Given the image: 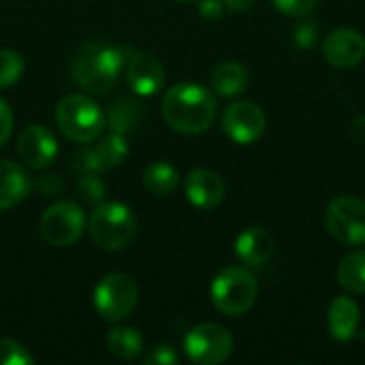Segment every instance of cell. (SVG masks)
Listing matches in <instances>:
<instances>
[{"instance_id": "d4e9b609", "label": "cell", "mask_w": 365, "mask_h": 365, "mask_svg": "<svg viewBox=\"0 0 365 365\" xmlns=\"http://www.w3.org/2000/svg\"><path fill=\"white\" fill-rule=\"evenodd\" d=\"M24 73V58L19 51L0 49V88H9L19 81Z\"/></svg>"}, {"instance_id": "ac0fdd59", "label": "cell", "mask_w": 365, "mask_h": 365, "mask_svg": "<svg viewBox=\"0 0 365 365\" xmlns=\"http://www.w3.org/2000/svg\"><path fill=\"white\" fill-rule=\"evenodd\" d=\"M359 306L355 304V299L340 295L329 304V312H327V327H329V336L338 342H349L357 336V327H359Z\"/></svg>"}, {"instance_id": "ba28073f", "label": "cell", "mask_w": 365, "mask_h": 365, "mask_svg": "<svg viewBox=\"0 0 365 365\" xmlns=\"http://www.w3.org/2000/svg\"><path fill=\"white\" fill-rule=\"evenodd\" d=\"M184 353L197 365H218L233 353V336L218 323H201L184 338Z\"/></svg>"}, {"instance_id": "2e32d148", "label": "cell", "mask_w": 365, "mask_h": 365, "mask_svg": "<svg viewBox=\"0 0 365 365\" xmlns=\"http://www.w3.org/2000/svg\"><path fill=\"white\" fill-rule=\"evenodd\" d=\"M235 255L246 267H261L274 255V237L261 227H248L235 240Z\"/></svg>"}, {"instance_id": "6da1fadb", "label": "cell", "mask_w": 365, "mask_h": 365, "mask_svg": "<svg viewBox=\"0 0 365 365\" xmlns=\"http://www.w3.org/2000/svg\"><path fill=\"white\" fill-rule=\"evenodd\" d=\"M165 122L182 135L205 133L216 118V96L199 83H175L163 96Z\"/></svg>"}, {"instance_id": "8fae6325", "label": "cell", "mask_w": 365, "mask_h": 365, "mask_svg": "<svg viewBox=\"0 0 365 365\" xmlns=\"http://www.w3.org/2000/svg\"><path fill=\"white\" fill-rule=\"evenodd\" d=\"M128 156V141L126 135L122 133H109L101 137L94 145L83 148L75 156V167L81 171H94V173H105L115 167H120Z\"/></svg>"}, {"instance_id": "30bf717a", "label": "cell", "mask_w": 365, "mask_h": 365, "mask_svg": "<svg viewBox=\"0 0 365 365\" xmlns=\"http://www.w3.org/2000/svg\"><path fill=\"white\" fill-rule=\"evenodd\" d=\"M265 126H267V118L263 109L248 101L233 103L222 113L225 135L240 145H248L261 139V135L265 133Z\"/></svg>"}, {"instance_id": "484cf974", "label": "cell", "mask_w": 365, "mask_h": 365, "mask_svg": "<svg viewBox=\"0 0 365 365\" xmlns=\"http://www.w3.org/2000/svg\"><path fill=\"white\" fill-rule=\"evenodd\" d=\"M32 353L15 342V340H0V365H32Z\"/></svg>"}, {"instance_id": "f1b7e54d", "label": "cell", "mask_w": 365, "mask_h": 365, "mask_svg": "<svg viewBox=\"0 0 365 365\" xmlns=\"http://www.w3.org/2000/svg\"><path fill=\"white\" fill-rule=\"evenodd\" d=\"M178 361H180V357H178L175 349L169 344H158L143 357L145 365H175Z\"/></svg>"}, {"instance_id": "1f68e13d", "label": "cell", "mask_w": 365, "mask_h": 365, "mask_svg": "<svg viewBox=\"0 0 365 365\" xmlns=\"http://www.w3.org/2000/svg\"><path fill=\"white\" fill-rule=\"evenodd\" d=\"M225 2L222 0H201L199 2V13L205 17V19H220L222 13H225Z\"/></svg>"}, {"instance_id": "f546056e", "label": "cell", "mask_w": 365, "mask_h": 365, "mask_svg": "<svg viewBox=\"0 0 365 365\" xmlns=\"http://www.w3.org/2000/svg\"><path fill=\"white\" fill-rule=\"evenodd\" d=\"M32 188H36L41 192V197H56L62 192L64 182L58 173H43L41 178H36L32 182Z\"/></svg>"}, {"instance_id": "5bb4252c", "label": "cell", "mask_w": 365, "mask_h": 365, "mask_svg": "<svg viewBox=\"0 0 365 365\" xmlns=\"http://www.w3.org/2000/svg\"><path fill=\"white\" fill-rule=\"evenodd\" d=\"M325 60L336 68H353L365 58V36L357 30H334L323 45Z\"/></svg>"}, {"instance_id": "d6986e66", "label": "cell", "mask_w": 365, "mask_h": 365, "mask_svg": "<svg viewBox=\"0 0 365 365\" xmlns=\"http://www.w3.org/2000/svg\"><path fill=\"white\" fill-rule=\"evenodd\" d=\"M248 71L244 64L240 62H220L212 75H210V83H212V90L222 96V98H235L240 96L246 88H248Z\"/></svg>"}, {"instance_id": "603a6c76", "label": "cell", "mask_w": 365, "mask_h": 365, "mask_svg": "<svg viewBox=\"0 0 365 365\" xmlns=\"http://www.w3.org/2000/svg\"><path fill=\"white\" fill-rule=\"evenodd\" d=\"M338 282L357 295L365 293V250L346 255L338 265Z\"/></svg>"}, {"instance_id": "7402d4cb", "label": "cell", "mask_w": 365, "mask_h": 365, "mask_svg": "<svg viewBox=\"0 0 365 365\" xmlns=\"http://www.w3.org/2000/svg\"><path fill=\"white\" fill-rule=\"evenodd\" d=\"M141 115H143V107L139 105V101L135 98H120L115 101L111 107H109V113H107V124L113 133H130L139 126L141 122Z\"/></svg>"}, {"instance_id": "4dcf8cb0", "label": "cell", "mask_w": 365, "mask_h": 365, "mask_svg": "<svg viewBox=\"0 0 365 365\" xmlns=\"http://www.w3.org/2000/svg\"><path fill=\"white\" fill-rule=\"evenodd\" d=\"M13 133V111L6 105V101L0 98V148L9 141Z\"/></svg>"}, {"instance_id": "cb8c5ba5", "label": "cell", "mask_w": 365, "mask_h": 365, "mask_svg": "<svg viewBox=\"0 0 365 365\" xmlns=\"http://www.w3.org/2000/svg\"><path fill=\"white\" fill-rule=\"evenodd\" d=\"M77 195L81 197V201H86L88 205L96 207L98 203L105 201V197H107V186H105V182L98 178V173H94V171H83L81 178L77 180Z\"/></svg>"}, {"instance_id": "e575fe53", "label": "cell", "mask_w": 365, "mask_h": 365, "mask_svg": "<svg viewBox=\"0 0 365 365\" xmlns=\"http://www.w3.org/2000/svg\"><path fill=\"white\" fill-rule=\"evenodd\" d=\"M175 2H190V0H175Z\"/></svg>"}, {"instance_id": "4fadbf2b", "label": "cell", "mask_w": 365, "mask_h": 365, "mask_svg": "<svg viewBox=\"0 0 365 365\" xmlns=\"http://www.w3.org/2000/svg\"><path fill=\"white\" fill-rule=\"evenodd\" d=\"M126 79L137 96H152L165 86V68L163 64L141 51H133L126 56Z\"/></svg>"}, {"instance_id": "9c48e42d", "label": "cell", "mask_w": 365, "mask_h": 365, "mask_svg": "<svg viewBox=\"0 0 365 365\" xmlns=\"http://www.w3.org/2000/svg\"><path fill=\"white\" fill-rule=\"evenodd\" d=\"M325 225L342 246H365V201L359 197L334 199L327 205Z\"/></svg>"}, {"instance_id": "836d02e7", "label": "cell", "mask_w": 365, "mask_h": 365, "mask_svg": "<svg viewBox=\"0 0 365 365\" xmlns=\"http://www.w3.org/2000/svg\"><path fill=\"white\" fill-rule=\"evenodd\" d=\"M222 2H225V6H227L229 11H235V13L248 11V9L255 4V0H222Z\"/></svg>"}, {"instance_id": "5b68a950", "label": "cell", "mask_w": 365, "mask_h": 365, "mask_svg": "<svg viewBox=\"0 0 365 365\" xmlns=\"http://www.w3.org/2000/svg\"><path fill=\"white\" fill-rule=\"evenodd\" d=\"M210 295L218 312L227 317H242L255 306L259 287H257L255 276L246 267L233 265L216 274Z\"/></svg>"}, {"instance_id": "44dd1931", "label": "cell", "mask_w": 365, "mask_h": 365, "mask_svg": "<svg viewBox=\"0 0 365 365\" xmlns=\"http://www.w3.org/2000/svg\"><path fill=\"white\" fill-rule=\"evenodd\" d=\"M143 184H145V188L152 195H156V197H169L178 188V184H180V173H178V169L171 163L156 160V163H152V165L145 167V171H143Z\"/></svg>"}, {"instance_id": "e0dca14e", "label": "cell", "mask_w": 365, "mask_h": 365, "mask_svg": "<svg viewBox=\"0 0 365 365\" xmlns=\"http://www.w3.org/2000/svg\"><path fill=\"white\" fill-rule=\"evenodd\" d=\"M30 190L32 180L28 171L13 160H0V212L19 205Z\"/></svg>"}, {"instance_id": "9a60e30c", "label": "cell", "mask_w": 365, "mask_h": 365, "mask_svg": "<svg viewBox=\"0 0 365 365\" xmlns=\"http://www.w3.org/2000/svg\"><path fill=\"white\" fill-rule=\"evenodd\" d=\"M186 199L199 210H214L225 199V182L212 169H195L184 180Z\"/></svg>"}, {"instance_id": "8992f818", "label": "cell", "mask_w": 365, "mask_h": 365, "mask_svg": "<svg viewBox=\"0 0 365 365\" xmlns=\"http://www.w3.org/2000/svg\"><path fill=\"white\" fill-rule=\"evenodd\" d=\"M139 304L137 282L122 272L107 274L94 289V308L107 323H118L133 314Z\"/></svg>"}, {"instance_id": "52a82bcc", "label": "cell", "mask_w": 365, "mask_h": 365, "mask_svg": "<svg viewBox=\"0 0 365 365\" xmlns=\"http://www.w3.org/2000/svg\"><path fill=\"white\" fill-rule=\"evenodd\" d=\"M86 229L83 207L75 201H58L49 205L38 222L41 237L53 248L73 246Z\"/></svg>"}, {"instance_id": "ffe728a7", "label": "cell", "mask_w": 365, "mask_h": 365, "mask_svg": "<svg viewBox=\"0 0 365 365\" xmlns=\"http://www.w3.org/2000/svg\"><path fill=\"white\" fill-rule=\"evenodd\" d=\"M107 351L120 361H133L143 351V338L133 327H113L107 334Z\"/></svg>"}, {"instance_id": "7a4b0ae2", "label": "cell", "mask_w": 365, "mask_h": 365, "mask_svg": "<svg viewBox=\"0 0 365 365\" xmlns=\"http://www.w3.org/2000/svg\"><path fill=\"white\" fill-rule=\"evenodd\" d=\"M126 64V51L111 43H86L71 62L73 81L90 94H103L113 88Z\"/></svg>"}, {"instance_id": "4316f807", "label": "cell", "mask_w": 365, "mask_h": 365, "mask_svg": "<svg viewBox=\"0 0 365 365\" xmlns=\"http://www.w3.org/2000/svg\"><path fill=\"white\" fill-rule=\"evenodd\" d=\"M276 11L289 15V17H308L314 9L319 0H272Z\"/></svg>"}, {"instance_id": "3957f363", "label": "cell", "mask_w": 365, "mask_h": 365, "mask_svg": "<svg viewBox=\"0 0 365 365\" xmlns=\"http://www.w3.org/2000/svg\"><path fill=\"white\" fill-rule=\"evenodd\" d=\"M105 115L101 107L86 94H68L56 107V124L60 133L75 143H90L103 135Z\"/></svg>"}, {"instance_id": "7c38bea8", "label": "cell", "mask_w": 365, "mask_h": 365, "mask_svg": "<svg viewBox=\"0 0 365 365\" xmlns=\"http://www.w3.org/2000/svg\"><path fill=\"white\" fill-rule=\"evenodd\" d=\"M17 156L28 169L43 171L56 160L58 141L47 126L30 124L21 130L17 139Z\"/></svg>"}, {"instance_id": "277c9868", "label": "cell", "mask_w": 365, "mask_h": 365, "mask_svg": "<svg viewBox=\"0 0 365 365\" xmlns=\"http://www.w3.org/2000/svg\"><path fill=\"white\" fill-rule=\"evenodd\" d=\"M92 242L103 250H124L137 235V220L124 203H98L88 220Z\"/></svg>"}, {"instance_id": "83f0119b", "label": "cell", "mask_w": 365, "mask_h": 365, "mask_svg": "<svg viewBox=\"0 0 365 365\" xmlns=\"http://www.w3.org/2000/svg\"><path fill=\"white\" fill-rule=\"evenodd\" d=\"M317 38H319V26H317V21H312V19H306V21L297 24L295 30H293V41H295V45H297L299 49L312 47Z\"/></svg>"}, {"instance_id": "d6a6232c", "label": "cell", "mask_w": 365, "mask_h": 365, "mask_svg": "<svg viewBox=\"0 0 365 365\" xmlns=\"http://www.w3.org/2000/svg\"><path fill=\"white\" fill-rule=\"evenodd\" d=\"M351 133H353L355 141H359V143H365V115H359V118H355V122H353V128H351Z\"/></svg>"}]
</instances>
